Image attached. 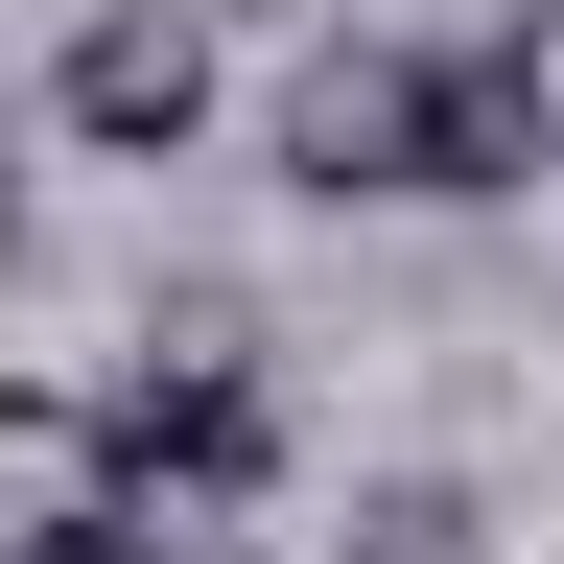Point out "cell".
<instances>
[{
	"instance_id": "obj_1",
	"label": "cell",
	"mask_w": 564,
	"mask_h": 564,
	"mask_svg": "<svg viewBox=\"0 0 564 564\" xmlns=\"http://www.w3.org/2000/svg\"><path fill=\"white\" fill-rule=\"evenodd\" d=\"M259 470H282V377H259L236 329L141 352V377L95 400V494H141V518H236Z\"/></svg>"
},
{
	"instance_id": "obj_2",
	"label": "cell",
	"mask_w": 564,
	"mask_h": 564,
	"mask_svg": "<svg viewBox=\"0 0 564 564\" xmlns=\"http://www.w3.org/2000/svg\"><path fill=\"white\" fill-rule=\"evenodd\" d=\"M47 118L95 141V165H188L212 141V24L188 0H95V24L47 47Z\"/></svg>"
},
{
	"instance_id": "obj_3",
	"label": "cell",
	"mask_w": 564,
	"mask_h": 564,
	"mask_svg": "<svg viewBox=\"0 0 564 564\" xmlns=\"http://www.w3.org/2000/svg\"><path fill=\"white\" fill-rule=\"evenodd\" d=\"M282 165H306V188H400V47H329L306 118H282Z\"/></svg>"
},
{
	"instance_id": "obj_4",
	"label": "cell",
	"mask_w": 564,
	"mask_h": 564,
	"mask_svg": "<svg viewBox=\"0 0 564 564\" xmlns=\"http://www.w3.org/2000/svg\"><path fill=\"white\" fill-rule=\"evenodd\" d=\"M329 564H470V494L447 470H377V494H352V541Z\"/></svg>"
},
{
	"instance_id": "obj_5",
	"label": "cell",
	"mask_w": 564,
	"mask_h": 564,
	"mask_svg": "<svg viewBox=\"0 0 564 564\" xmlns=\"http://www.w3.org/2000/svg\"><path fill=\"white\" fill-rule=\"evenodd\" d=\"M24 564H212V518H141V494H70Z\"/></svg>"
},
{
	"instance_id": "obj_6",
	"label": "cell",
	"mask_w": 564,
	"mask_h": 564,
	"mask_svg": "<svg viewBox=\"0 0 564 564\" xmlns=\"http://www.w3.org/2000/svg\"><path fill=\"white\" fill-rule=\"evenodd\" d=\"M24 423H47V400H24V377H0V447H24Z\"/></svg>"
},
{
	"instance_id": "obj_7",
	"label": "cell",
	"mask_w": 564,
	"mask_h": 564,
	"mask_svg": "<svg viewBox=\"0 0 564 564\" xmlns=\"http://www.w3.org/2000/svg\"><path fill=\"white\" fill-rule=\"evenodd\" d=\"M0 259H24V188H0Z\"/></svg>"
}]
</instances>
